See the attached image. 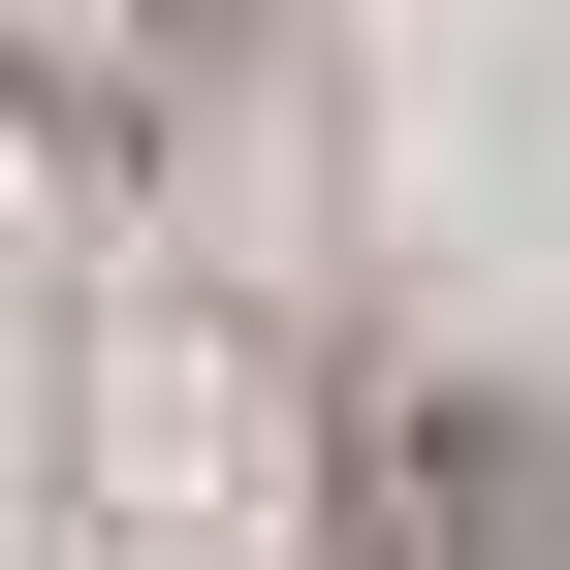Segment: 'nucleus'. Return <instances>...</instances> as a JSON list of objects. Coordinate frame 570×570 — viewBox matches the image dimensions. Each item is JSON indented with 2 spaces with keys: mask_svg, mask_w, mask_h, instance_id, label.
<instances>
[{
  "mask_svg": "<svg viewBox=\"0 0 570 570\" xmlns=\"http://www.w3.org/2000/svg\"><path fill=\"white\" fill-rule=\"evenodd\" d=\"M254 63V0H0V96H63V127H190Z\"/></svg>",
  "mask_w": 570,
  "mask_h": 570,
  "instance_id": "f257e3e1",
  "label": "nucleus"
}]
</instances>
